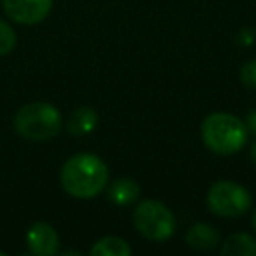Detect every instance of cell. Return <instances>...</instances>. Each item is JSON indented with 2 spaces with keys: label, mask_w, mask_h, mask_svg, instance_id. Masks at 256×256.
<instances>
[{
  "label": "cell",
  "mask_w": 256,
  "mask_h": 256,
  "mask_svg": "<svg viewBox=\"0 0 256 256\" xmlns=\"http://www.w3.org/2000/svg\"><path fill=\"white\" fill-rule=\"evenodd\" d=\"M60 181L62 188L74 198H93L107 186L109 168L96 154L79 153L64 164Z\"/></svg>",
  "instance_id": "obj_1"
},
{
  "label": "cell",
  "mask_w": 256,
  "mask_h": 256,
  "mask_svg": "<svg viewBox=\"0 0 256 256\" xmlns=\"http://www.w3.org/2000/svg\"><path fill=\"white\" fill-rule=\"evenodd\" d=\"M200 136L209 151L216 154H234L244 148L248 128L244 121L228 112H212L206 116L200 126Z\"/></svg>",
  "instance_id": "obj_2"
},
{
  "label": "cell",
  "mask_w": 256,
  "mask_h": 256,
  "mask_svg": "<svg viewBox=\"0 0 256 256\" xmlns=\"http://www.w3.org/2000/svg\"><path fill=\"white\" fill-rule=\"evenodd\" d=\"M14 130L23 139L42 142L56 137L62 130V114L48 102H32L23 106L14 116Z\"/></svg>",
  "instance_id": "obj_3"
},
{
  "label": "cell",
  "mask_w": 256,
  "mask_h": 256,
  "mask_svg": "<svg viewBox=\"0 0 256 256\" xmlns=\"http://www.w3.org/2000/svg\"><path fill=\"white\" fill-rule=\"evenodd\" d=\"M134 224L148 240H167L176 232V218L165 204L158 200H144L134 210Z\"/></svg>",
  "instance_id": "obj_4"
},
{
  "label": "cell",
  "mask_w": 256,
  "mask_h": 256,
  "mask_svg": "<svg viewBox=\"0 0 256 256\" xmlns=\"http://www.w3.org/2000/svg\"><path fill=\"white\" fill-rule=\"evenodd\" d=\"M251 195L234 181H218L207 193V206L220 218H238L251 207Z\"/></svg>",
  "instance_id": "obj_5"
},
{
  "label": "cell",
  "mask_w": 256,
  "mask_h": 256,
  "mask_svg": "<svg viewBox=\"0 0 256 256\" xmlns=\"http://www.w3.org/2000/svg\"><path fill=\"white\" fill-rule=\"evenodd\" d=\"M4 11L20 25H37L44 22L53 8V0H2Z\"/></svg>",
  "instance_id": "obj_6"
},
{
  "label": "cell",
  "mask_w": 256,
  "mask_h": 256,
  "mask_svg": "<svg viewBox=\"0 0 256 256\" xmlns=\"http://www.w3.org/2000/svg\"><path fill=\"white\" fill-rule=\"evenodd\" d=\"M26 248L36 256H53L60 248V238L50 223L37 221L26 232Z\"/></svg>",
  "instance_id": "obj_7"
},
{
  "label": "cell",
  "mask_w": 256,
  "mask_h": 256,
  "mask_svg": "<svg viewBox=\"0 0 256 256\" xmlns=\"http://www.w3.org/2000/svg\"><path fill=\"white\" fill-rule=\"evenodd\" d=\"M186 242L196 251H212L220 244V234L207 223H195L186 234Z\"/></svg>",
  "instance_id": "obj_8"
},
{
  "label": "cell",
  "mask_w": 256,
  "mask_h": 256,
  "mask_svg": "<svg viewBox=\"0 0 256 256\" xmlns=\"http://www.w3.org/2000/svg\"><path fill=\"white\" fill-rule=\"evenodd\" d=\"M140 195V186L134 179H116L112 184L107 188V196L114 206H130L134 204Z\"/></svg>",
  "instance_id": "obj_9"
},
{
  "label": "cell",
  "mask_w": 256,
  "mask_h": 256,
  "mask_svg": "<svg viewBox=\"0 0 256 256\" xmlns=\"http://www.w3.org/2000/svg\"><path fill=\"white\" fill-rule=\"evenodd\" d=\"M98 124V114L92 107H79L70 114L67 123V130L70 136H88Z\"/></svg>",
  "instance_id": "obj_10"
},
{
  "label": "cell",
  "mask_w": 256,
  "mask_h": 256,
  "mask_svg": "<svg viewBox=\"0 0 256 256\" xmlns=\"http://www.w3.org/2000/svg\"><path fill=\"white\" fill-rule=\"evenodd\" d=\"M223 256H256V240L248 234H234L221 246Z\"/></svg>",
  "instance_id": "obj_11"
},
{
  "label": "cell",
  "mask_w": 256,
  "mask_h": 256,
  "mask_svg": "<svg viewBox=\"0 0 256 256\" xmlns=\"http://www.w3.org/2000/svg\"><path fill=\"white\" fill-rule=\"evenodd\" d=\"M92 256H130L132 254V248L126 244V240L120 237H104L95 242L92 249H90Z\"/></svg>",
  "instance_id": "obj_12"
},
{
  "label": "cell",
  "mask_w": 256,
  "mask_h": 256,
  "mask_svg": "<svg viewBox=\"0 0 256 256\" xmlns=\"http://www.w3.org/2000/svg\"><path fill=\"white\" fill-rule=\"evenodd\" d=\"M16 34L4 20H0V56L9 54L16 48Z\"/></svg>",
  "instance_id": "obj_13"
},
{
  "label": "cell",
  "mask_w": 256,
  "mask_h": 256,
  "mask_svg": "<svg viewBox=\"0 0 256 256\" xmlns=\"http://www.w3.org/2000/svg\"><path fill=\"white\" fill-rule=\"evenodd\" d=\"M240 82L249 90H256V60H249L240 68Z\"/></svg>",
  "instance_id": "obj_14"
},
{
  "label": "cell",
  "mask_w": 256,
  "mask_h": 256,
  "mask_svg": "<svg viewBox=\"0 0 256 256\" xmlns=\"http://www.w3.org/2000/svg\"><path fill=\"white\" fill-rule=\"evenodd\" d=\"M252 42H254V32H252L251 28L238 30V34H237V44H238V46L249 48Z\"/></svg>",
  "instance_id": "obj_15"
},
{
  "label": "cell",
  "mask_w": 256,
  "mask_h": 256,
  "mask_svg": "<svg viewBox=\"0 0 256 256\" xmlns=\"http://www.w3.org/2000/svg\"><path fill=\"white\" fill-rule=\"evenodd\" d=\"M246 128L249 132L256 136V109H252L251 112L248 114V120H246Z\"/></svg>",
  "instance_id": "obj_16"
},
{
  "label": "cell",
  "mask_w": 256,
  "mask_h": 256,
  "mask_svg": "<svg viewBox=\"0 0 256 256\" xmlns=\"http://www.w3.org/2000/svg\"><path fill=\"white\" fill-rule=\"evenodd\" d=\"M249 153H251V158H252V162H254L256 164V142L252 144L251 146V151H249Z\"/></svg>",
  "instance_id": "obj_17"
},
{
  "label": "cell",
  "mask_w": 256,
  "mask_h": 256,
  "mask_svg": "<svg viewBox=\"0 0 256 256\" xmlns=\"http://www.w3.org/2000/svg\"><path fill=\"white\" fill-rule=\"evenodd\" d=\"M252 226H254V230H256V209H254V212H252Z\"/></svg>",
  "instance_id": "obj_18"
},
{
  "label": "cell",
  "mask_w": 256,
  "mask_h": 256,
  "mask_svg": "<svg viewBox=\"0 0 256 256\" xmlns=\"http://www.w3.org/2000/svg\"><path fill=\"white\" fill-rule=\"evenodd\" d=\"M6 254V252H2V251H0V256H4Z\"/></svg>",
  "instance_id": "obj_19"
}]
</instances>
